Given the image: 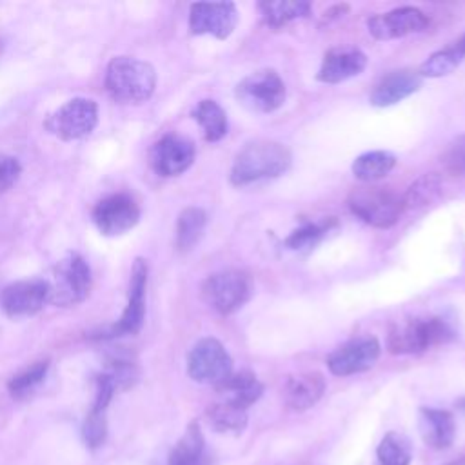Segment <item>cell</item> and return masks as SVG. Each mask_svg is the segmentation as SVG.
Wrapping results in <instances>:
<instances>
[{
  "label": "cell",
  "mask_w": 465,
  "mask_h": 465,
  "mask_svg": "<svg viewBox=\"0 0 465 465\" xmlns=\"http://www.w3.org/2000/svg\"><path fill=\"white\" fill-rule=\"evenodd\" d=\"M380 341L374 336L351 340L327 356V367L334 376H351L369 371L380 358Z\"/></svg>",
  "instance_id": "obj_13"
},
{
  "label": "cell",
  "mask_w": 465,
  "mask_h": 465,
  "mask_svg": "<svg viewBox=\"0 0 465 465\" xmlns=\"http://www.w3.org/2000/svg\"><path fill=\"white\" fill-rule=\"evenodd\" d=\"M396 165V156L389 151H369L352 162V174L360 182L372 183L385 178Z\"/></svg>",
  "instance_id": "obj_24"
},
{
  "label": "cell",
  "mask_w": 465,
  "mask_h": 465,
  "mask_svg": "<svg viewBox=\"0 0 465 465\" xmlns=\"http://www.w3.org/2000/svg\"><path fill=\"white\" fill-rule=\"evenodd\" d=\"M325 392V378L318 371L300 372L287 378L283 385L285 403L292 411H307L320 401Z\"/></svg>",
  "instance_id": "obj_20"
},
{
  "label": "cell",
  "mask_w": 465,
  "mask_h": 465,
  "mask_svg": "<svg viewBox=\"0 0 465 465\" xmlns=\"http://www.w3.org/2000/svg\"><path fill=\"white\" fill-rule=\"evenodd\" d=\"M452 338V327L440 316L411 318L391 327L387 347L392 354H418Z\"/></svg>",
  "instance_id": "obj_3"
},
{
  "label": "cell",
  "mask_w": 465,
  "mask_h": 465,
  "mask_svg": "<svg viewBox=\"0 0 465 465\" xmlns=\"http://www.w3.org/2000/svg\"><path fill=\"white\" fill-rule=\"evenodd\" d=\"M367 65V56L358 47H334L323 54L316 78L323 84H340L358 76Z\"/></svg>",
  "instance_id": "obj_17"
},
{
  "label": "cell",
  "mask_w": 465,
  "mask_h": 465,
  "mask_svg": "<svg viewBox=\"0 0 465 465\" xmlns=\"http://www.w3.org/2000/svg\"><path fill=\"white\" fill-rule=\"evenodd\" d=\"M347 205L356 218L378 229L392 227L405 211L403 198L392 189L380 185L352 189Z\"/></svg>",
  "instance_id": "obj_4"
},
{
  "label": "cell",
  "mask_w": 465,
  "mask_h": 465,
  "mask_svg": "<svg viewBox=\"0 0 465 465\" xmlns=\"http://www.w3.org/2000/svg\"><path fill=\"white\" fill-rule=\"evenodd\" d=\"M238 24V11L232 2H196L189 11L193 35H213L225 40Z\"/></svg>",
  "instance_id": "obj_12"
},
{
  "label": "cell",
  "mask_w": 465,
  "mask_h": 465,
  "mask_svg": "<svg viewBox=\"0 0 465 465\" xmlns=\"http://www.w3.org/2000/svg\"><path fill=\"white\" fill-rule=\"evenodd\" d=\"M91 291L89 263L78 254H65L54 267L49 282V302L60 307H71L87 298Z\"/></svg>",
  "instance_id": "obj_5"
},
{
  "label": "cell",
  "mask_w": 465,
  "mask_h": 465,
  "mask_svg": "<svg viewBox=\"0 0 465 465\" xmlns=\"http://www.w3.org/2000/svg\"><path fill=\"white\" fill-rule=\"evenodd\" d=\"M421 87V74L412 69H398L385 74L371 93V104L391 107Z\"/></svg>",
  "instance_id": "obj_18"
},
{
  "label": "cell",
  "mask_w": 465,
  "mask_h": 465,
  "mask_svg": "<svg viewBox=\"0 0 465 465\" xmlns=\"http://www.w3.org/2000/svg\"><path fill=\"white\" fill-rule=\"evenodd\" d=\"M209 425L216 432H232L238 434L247 425V411L240 409L229 401H218L211 405L205 412Z\"/></svg>",
  "instance_id": "obj_28"
},
{
  "label": "cell",
  "mask_w": 465,
  "mask_h": 465,
  "mask_svg": "<svg viewBox=\"0 0 465 465\" xmlns=\"http://www.w3.org/2000/svg\"><path fill=\"white\" fill-rule=\"evenodd\" d=\"M98 105L91 98H73L60 105L47 120L45 129L60 140H80L94 131Z\"/></svg>",
  "instance_id": "obj_9"
},
{
  "label": "cell",
  "mask_w": 465,
  "mask_h": 465,
  "mask_svg": "<svg viewBox=\"0 0 465 465\" xmlns=\"http://www.w3.org/2000/svg\"><path fill=\"white\" fill-rule=\"evenodd\" d=\"M167 465H209L205 438L198 421H191L183 436L173 447Z\"/></svg>",
  "instance_id": "obj_22"
},
{
  "label": "cell",
  "mask_w": 465,
  "mask_h": 465,
  "mask_svg": "<svg viewBox=\"0 0 465 465\" xmlns=\"http://www.w3.org/2000/svg\"><path fill=\"white\" fill-rule=\"evenodd\" d=\"M140 220V207L127 193H114L102 198L93 209V222L104 236H120L131 231Z\"/></svg>",
  "instance_id": "obj_11"
},
{
  "label": "cell",
  "mask_w": 465,
  "mask_h": 465,
  "mask_svg": "<svg viewBox=\"0 0 465 465\" xmlns=\"http://www.w3.org/2000/svg\"><path fill=\"white\" fill-rule=\"evenodd\" d=\"M336 225L334 218H327L322 222H305L302 227L294 229L287 238L285 245L292 251H302V249H311L316 245L329 231L331 227Z\"/></svg>",
  "instance_id": "obj_32"
},
{
  "label": "cell",
  "mask_w": 465,
  "mask_h": 465,
  "mask_svg": "<svg viewBox=\"0 0 465 465\" xmlns=\"http://www.w3.org/2000/svg\"><path fill=\"white\" fill-rule=\"evenodd\" d=\"M258 9L262 13L263 24L271 27H282L296 18H303L311 11V4L305 0H274L260 2Z\"/></svg>",
  "instance_id": "obj_25"
},
{
  "label": "cell",
  "mask_w": 465,
  "mask_h": 465,
  "mask_svg": "<svg viewBox=\"0 0 465 465\" xmlns=\"http://www.w3.org/2000/svg\"><path fill=\"white\" fill-rule=\"evenodd\" d=\"M82 436H84V441L89 449L100 447L107 438L105 412L89 411V414H87V418L84 420V425H82Z\"/></svg>",
  "instance_id": "obj_33"
},
{
  "label": "cell",
  "mask_w": 465,
  "mask_h": 465,
  "mask_svg": "<svg viewBox=\"0 0 465 465\" xmlns=\"http://www.w3.org/2000/svg\"><path fill=\"white\" fill-rule=\"evenodd\" d=\"M147 274L149 267L143 258H136L131 269L129 280V296L127 305L120 316V320L98 338H118V336H133L140 332L145 318V291H147Z\"/></svg>",
  "instance_id": "obj_10"
},
{
  "label": "cell",
  "mask_w": 465,
  "mask_h": 465,
  "mask_svg": "<svg viewBox=\"0 0 465 465\" xmlns=\"http://www.w3.org/2000/svg\"><path fill=\"white\" fill-rule=\"evenodd\" d=\"M207 225V214L200 207H187L176 222V247L182 252L191 251L202 238Z\"/></svg>",
  "instance_id": "obj_26"
},
{
  "label": "cell",
  "mask_w": 465,
  "mask_h": 465,
  "mask_svg": "<svg viewBox=\"0 0 465 465\" xmlns=\"http://www.w3.org/2000/svg\"><path fill=\"white\" fill-rule=\"evenodd\" d=\"M420 436L425 445L436 450L449 449L454 443L456 436V423L454 416L449 411L421 407L418 418Z\"/></svg>",
  "instance_id": "obj_19"
},
{
  "label": "cell",
  "mask_w": 465,
  "mask_h": 465,
  "mask_svg": "<svg viewBox=\"0 0 465 465\" xmlns=\"http://www.w3.org/2000/svg\"><path fill=\"white\" fill-rule=\"evenodd\" d=\"M49 371V361L47 360H40L35 361L33 365L25 367L24 371H20L18 374H15L9 383H7V391L13 398L22 400L25 396H29L47 376Z\"/></svg>",
  "instance_id": "obj_31"
},
{
  "label": "cell",
  "mask_w": 465,
  "mask_h": 465,
  "mask_svg": "<svg viewBox=\"0 0 465 465\" xmlns=\"http://www.w3.org/2000/svg\"><path fill=\"white\" fill-rule=\"evenodd\" d=\"M456 407L461 409V411H465V398H460V400L456 401Z\"/></svg>",
  "instance_id": "obj_36"
},
{
  "label": "cell",
  "mask_w": 465,
  "mask_h": 465,
  "mask_svg": "<svg viewBox=\"0 0 465 465\" xmlns=\"http://www.w3.org/2000/svg\"><path fill=\"white\" fill-rule=\"evenodd\" d=\"M193 118L198 122L207 142H218L227 134V114L214 100H202L194 107Z\"/></svg>",
  "instance_id": "obj_27"
},
{
  "label": "cell",
  "mask_w": 465,
  "mask_h": 465,
  "mask_svg": "<svg viewBox=\"0 0 465 465\" xmlns=\"http://www.w3.org/2000/svg\"><path fill=\"white\" fill-rule=\"evenodd\" d=\"M443 169L452 176H465V134L454 138L441 154Z\"/></svg>",
  "instance_id": "obj_34"
},
{
  "label": "cell",
  "mask_w": 465,
  "mask_h": 465,
  "mask_svg": "<svg viewBox=\"0 0 465 465\" xmlns=\"http://www.w3.org/2000/svg\"><path fill=\"white\" fill-rule=\"evenodd\" d=\"M465 58V33L450 42L445 49H440L432 53L421 65H420V74L429 76V78H440L450 74Z\"/></svg>",
  "instance_id": "obj_23"
},
{
  "label": "cell",
  "mask_w": 465,
  "mask_h": 465,
  "mask_svg": "<svg viewBox=\"0 0 465 465\" xmlns=\"http://www.w3.org/2000/svg\"><path fill=\"white\" fill-rule=\"evenodd\" d=\"M429 25V18L418 7H396L387 13L374 15L367 20V29L376 40L401 38L420 33Z\"/></svg>",
  "instance_id": "obj_16"
},
{
  "label": "cell",
  "mask_w": 465,
  "mask_h": 465,
  "mask_svg": "<svg viewBox=\"0 0 465 465\" xmlns=\"http://www.w3.org/2000/svg\"><path fill=\"white\" fill-rule=\"evenodd\" d=\"M194 143L189 138L169 133L153 145L149 162L156 174L169 178L185 173L194 162Z\"/></svg>",
  "instance_id": "obj_14"
},
{
  "label": "cell",
  "mask_w": 465,
  "mask_h": 465,
  "mask_svg": "<svg viewBox=\"0 0 465 465\" xmlns=\"http://www.w3.org/2000/svg\"><path fill=\"white\" fill-rule=\"evenodd\" d=\"M0 51H2V44H0Z\"/></svg>",
  "instance_id": "obj_38"
},
{
  "label": "cell",
  "mask_w": 465,
  "mask_h": 465,
  "mask_svg": "<svg viewBox=\"0 0 465 465\" xmlns=\"http://www.w3.org/2000/svg\"><path fill=\"white\" fill-rule=\"evenodd\" d=\"M449 465H465V458L460 460V461H452V463H449Z\"/></svg>",
  "instance_id": "obj_37"
},
{
  "label": "cell",
  "mask_w": 465,
  "mask_h": 465,
  "mask_svg": "<svg viewBox=\"0 0 465 465\" xmlns=\"http://www.w3.org/2000/svg\"><path fill=\"white\" fill-rule=\"evenodd\" d=\"M20 162L5 153H0V194L9 191L20 178Z\"/></svg>",
  "instance_id": "obj_35"
},
{
  "label": "cell",
  "mask_w": 465,
  "mask_h": 465,
  "mask_svg": "<svg viewBox=\"0 0 465 465\" xmlns=\"http://www.w3.org/2000/svg\"><path fill=\"white\" fill-rule=\"evenodd\" d=\"M291 151L274 140H254L245 143L234 156L231 167V182L247 185L252 182L276 178L291 167Z\"/></svg>",
  "instance_id": "obj_1"
},
{
  "label": "cell",
  "mask_w": 465,
  "mask_h": 465,
  "mask_svg": "<svg viewBox=\"0 0 465 465\" xmlns=\"http://www.w3.org/2000/svg\"><path fill=\"white\" fill-rule=\"evenodd\" d=\"M105 87L114 100L127 104L145 102L156 87L154 67L133 56H114L107 64Z\"/></svg>",
  "instance_id": "obj_2"
},
{
  "label": "cell",
  "mask_w": 465,
  "mask_h": 465,
  "mask_svg": "<svg viewBox=\"0 0 465 465\" xmlns=\"http://www.w3.org/2000/svg\"><path fill=\"white\" fill-rule=\"evenodd\" d=\"M376 458L378 465H411L412 443L405 434L391 430L381 438Z\"/></svg>",
  "instance_id": "obj_29"
},
{
  "label": "cell",
  "mask_w": 465,
  "mask_h": 465,
  "mask_svg": "<svg viewBox=\"0 0 465 465\" xmlns=\"http://www.w3.org/2000/svg\"><path fill=\"white\" fill-rule=\"evenodd\" d=\"M441 193V178L434 173L420 176L416 182L409 185L403 198L405 209H420L432 203Z\"/></svg>",
  "instance_id": "obj_30"
},
{
  "label": "cell",
  "mask_w": 465,
  "mask_h": 465,
  "mask_svg": "<svg viewBox=\"0 0 465 465\" xmlns=\"http://www.w3.org/2000/svg\"><path fill=\"white\" fill-rule=\"evenodd\" d=\"M187 374L198 383L218 387L232 374V360L216 338H202L187 354Z\"/></svg>",
  "instance_id": "obj_8"
},
{
  "label": "cell",
  "mask_w": 465,
  "mask_h": 465,
  "mask_svg": "<svg viewBox=\"0 0 465 465\" xmlns=\"http://www.w3.org/2000/svg\"><path fill=\"white\" fill-rule=\"evenodd\" d=\"M223 401H229L240 409H249L263 394V383L249 371L231 374L223 383L214 387Z\"/></svg>",
  "instance_id": "obj_21"
},
{
  "label": "cell",
  "mask_w": 465,
  "mask_h": 465,
  "mask_svg": "<svg viewBox=\"0 0 465 465\" xmlns=\"http://www.w3.org/2000/svg\"><path fill=\"white\" fill-rule=\"evenodd\" d=\"M49 302V282L20 280L9 283L0 294V307L9 318L33 316Z\"/></svg>",
  "instance_id": "obj_15"
},
{
  "label": "cell",
  "mask_w": 465,
  "mask_h": 465,
  "mask_svg": "<svg viewBox=\"0 0 465 465\" xmlns=\"http://www.w3.org/2000/svg\"><path fill=\"white\" fill-rule=\"evenodd\" d=\"M285 84L274 69H260L245 76L234 89L236 100L254 113H272L285 102Z\"/></svg>",
  "instance_id": "obj_7"
},
{
  "label": "cell",
  "mask_w": 465,
  "mask_h": 465,
  "mask_svg": "<svg viewBox=\"0 0 465 465\" xmlns=\"http://www.w3.org/2000/svg\"><path fill=\"white\" fill-rule=\"evenodd\" d=\"M251 296V278L238 269L214 272L202 283L203 302L220 314L238 311Z\"/></svg>",
  "instance_id": "obj_6"
}]
</instances>
